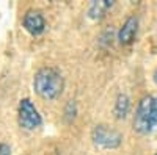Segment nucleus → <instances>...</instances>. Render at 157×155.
I'll return each mask as SVG.
<instances>
[{
  "label": "nucleus",
  "mask_w": 157,
  "mask_h": 155,
  "mask_svg": "<svg viewBox=\"0 0 157 155\" xmlns=\"http://www.w3.org/2000/svg\"><path fill=\"white\" fill-rule=\"evenodd\" d=\"M33 86H35V91L43 99L52 100L61 94L64 82H63V77L60 75V72H57L55 69L43 68L35 74Z\"/></svg>",
  "instance_id": "f257e3e1"
},
{
  "label": "nucleus",
  "mask_w": 157,
  "mask_h": 155,
  "mask_svg": "<svg viewBox=\"0 0 157 155\" xmlns=\"http://www.w3.org/2000/svg\"><path fill=\"white\" fill-rule=\"evenodd\" d=\"M129 108H130V100L126 94H120L116 97V102H115V114L116 118H126L127 113H129Z\"/></svg>",
  "instance_id": "0eeeda50"
},
{
  "label": "nucleus",
  "mask_w": 157,
  "mask_h": 155,
  "mask_svg": "<svg viewBox=\"0 0 157 155\" xmlns=\"http://www.w3.org/2000/svg\"><path fill=\"white\" fill-rule=\"evenodd\" d=\"M155 155H157V153H155Z\"/></svg>",
  "instance_id": "9b49d317"
},
{
  "label": "nucleus",
  "mask_w": 157,
  "mask_h": 155,
  "mask_svg": "<svg viewBox=\"0 0 157 155\" xmlns=\"http://www.w3.org/2000/svg\"><path fill=\"white\" fill-rule=\"evenodd\" d=\"M24 27L32 35H39L46 28V20H44L43 14L39 11L30 9L27 14L24 16Z\"/></svg>",
  "instance_id": "39448f33"
},
{
  "label": "nucleus",
  "mask_w": 157,
  "mask_h": 155,
  "mask_svg": "<svg viewBox=\"0 0 157 155\" xmlns=\"http://www.w3.org/2000/svg\"><path fill=\"white\" fill-rule=\"evenodd\" d=\"M137 28H138V20L137 17H129L124 25L121 27L120 33H118V39H120L121 44H130L135 39V35H137Z\"/></svg>",
  "instance_id": "423d86ee"
},
{
  "label": "nucleus",
  "mask_w": 157,
  "mask_h": 155,
  "mask_svg": "<svg viewBox=\"0 0 157 155\" xmlns=\"http://www.w3.org/2000/svg\"><path fill=\"white\" fill-rule=\"evenodd\" d=\"M112 6V2H109V0H102V2H94L93 5H91L90 8V16L91 17H102L104 14H105V11Z\"/></svg>",
  "instance_id": "6e6552de"
},
{
  "label": "nucleus",
  "mask_w": 157,
  "mask_h": 155,
  "mask_svg": "<svg viewBox=\"0 0 157 155\" xmlns=\"http://www.w3.org/2000/svg\"><path fill=\"white\" fill-rule=\"evenodd\" d=\"M91 138H93V143L96 146L105 147V149H113L118 147L121 144V133L113 130V128H109L105 125H96L93 133H91Z\"/></svg>",
  "instance_id": "7ed1b4c3"
},
{
  "label": "nucleus",
  "mask_w": 157,
  "mask_h": 155,
  "mask_svg": "<svg viewBox=\"0 0 157 155\" xmlns=\"http://www.w3.org/2000/svg\"><path fill=\"white\" fill-rule=\"evenodd\" d=\"M0 155H11V150L6 144H0Z\"/></svg>",
  "instance_id": "1a4fd4ad"
},
{
  "label": "nucleus",
  "mask_w": 157,
  "mask_h": 155,
  "mask_svg": "<svg viewBox=\"0 0 157 155\" xmlns=\"http://www.w3.org/2000/svg\"><path fill=\"white\" fill-rule=\"evenodd\" d=\"M134 128L146 135L151 133L154 128H157V97L155 96H145L140 102L134 116Z\"/></svg>",
  "instance_id": "f03ea898"
},
{
  "label": "nucleus",
  "mask_w": 157,
  "mask_h": 155,
  "mask_svg": "<svg viewBox=\"0 0 157 155\" xmlns=\"http://www.w3.org/2000/svg\"><path fill=\"white\" fill-rule=\"evenodd\" d=\"M41 116H39L38 110L35 108V105L29 100L24 99L19 103V124L21 127L27 128V130H33V128L41 125Z\"/></svg>",
  "instance_id": "20e7f679"
},
{
  "label": "nucleus",
  "mask_w": 157,
  "mask_h": 155,
  "mask_svg": "<svg viewBox=\"0 0 157 155\" xmlns=\"http://www.w3.org/2000/svg\"><path fill=\"white\" fill-rule=\"evenodd\" d=\"M154 80H155V83H157V71H155V74H154Z\"/></svg>",
  "instance_id": "9d476101"
}]
</instances>
